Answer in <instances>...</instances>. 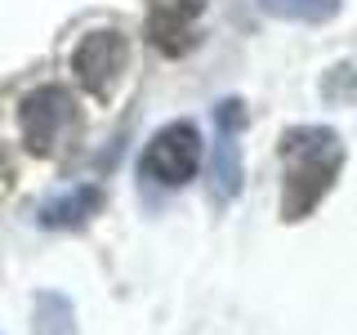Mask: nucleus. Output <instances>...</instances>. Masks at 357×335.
Segmentation results:
<instances>
[{"instance_id":"1","label":"nucleus","mask_w":357,"mask_h":335,"mask_svg":"<svg viewBox=\"0 0 357 335\" xmlns=\"http://www.w3.org/2000/svg\"><path fill=\"white\" fill-rule=\"evenodd\" d=\"M282 156V219L299 223L321 206L344 170V143L331 126H295L277 143Z\"/></svg>"},{"instance_id":"2","label":"nucleus","mask_w":357,"mask_h":335,"mask_svg":"<svg viewBox=\"0 0 357 335\" xmlns=\"http://www.w3.org/2000/svg\"><path fill=\"white\" fill-rule=\"evenodd\" d=\"M18 130L31 156H59L81 134V112L63 85H40L18 103Z\"/></svg>"},{"instance_id":"3","label":"nucleus","mask_w":357,"mask_h":335,"mask_svg":"<svg viewBox=\"0 0 357 335\" xmlns=\"http://www.w3.org/2000/svg\"><path fill=\"white\" fill-rule=\"evenodd\" d=\"M201 170V134L188 121H174V126L156 130L148 152H143V174L156 179L165 188H183L188 179Z\"/></svg>"},{"instance_id":"4","label":"nucleus","mask_w":357,"mask_h":335,"mask_svg":"<svg viewBox=\"0 0 357 335\" xmlns=\"http://www.w3.org/2000/svg\"><path fill=\"white\" fill-rule=\"evenodd\" d=\"M126 63H130V40L121 36L116 27L89 31V36L76 45V54H72L76 81H81L94 98H107L112 89H116L121 72H126Z\"/></svg>"},{"instance_id":"5","label":"nucleus","mask_w":357,"mask_h":335,"mask_svg":"<svg viewBox=\"0 0 357 335\" xmlns=\"http://www.w3.org/2000/svg\"><path fill=\"white\" fill-rule=\"evenodd\" d=\"M241 126H245L241 98H223L215 107V152H210V197L219 206L241 193V148H237Z\"/></svg>"},{"instance_id":"6","label":"nucleus","mask_w":357,"mask_h":335,"mask_svg":"<svg viewBox=\"0 0 357 335\" xmlns=\"http://www.w3.org/2000/svg\"><path fill=\"white\" fill-rule=\"evenodd\" d=\"M206 0H152L148 5V40L165 59H178L201 40Z\"/></svg>"},{"instance_id":"7","label":"nucleus","mask_w":357,"mask_h":335,"mask_svg":"<svg viewBox=\"0 0 357 335\" xmlns=\"http://www.w3.org/2000/svg\"><path fill=\"white\" fill-rule=\"evenodd\" d=\"M98 210H103V188L76 184V188H67V193H59V197L40 201L36 219L45 223V228H81V223H89Z\"/></svg>"},{"instance_id":"8","label":"nucleus","mask_w":357,"mask_h":335,"mask_svg":"<svg viewBox=\"0 0 357 335\" xmlns=\"http://www.w3.org/2000/svg\"><path fill=\"white\" fill-rule=\"evenodd\" d=\"M31 335H76L72 304L63 295H36V327Z\"/></svg>"},{"instance_id":"9","label":"nucleus","mask_w":357,"mask_h":335,"mask_svg":"<svg viewBox=\"0 0 357 335\" xmlns=\"http://www.w3.org/2000/svg\"><path fill=\"white\" fill-rule=\"evenodd\" d=\"M264 9L295 22H326L340 14V0H264Z\"/></svg>"}]
</instances>
